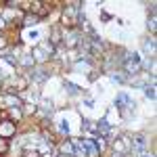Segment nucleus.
<instances>
[{"instance_id":"f257e3e1","label":"nucleus","mask_w":157,"mask_h":157,"mask_svg":"<svg viewBox=\"0 0 157 157\" xmlns=\"http://www.w3.org/2000/svg\"><path fill=\"white\" fill-rule=\"evenodd\" d=\"M84 147H88V153H90V157H97V155H98V149L92 145L90 140H84Z\"/></svg>"},{"instance_id":"20e7f679","label":"nucleus","mask_w":157,"mask_h":157,"mask_svg":"<svg viewBox=\"0 0 157 157\" xmlns=\"http://www.w3.org/2000/svg\"><path fill=\"white\" fill-rule=\"evenodd\" d=\"M25 157H38V153H36V151H34V153H32V151H27V153H25Z\"/></svg>"},{"instance_id":"7ed1b4c3","label":"nucleus","mask_w":157,"mask_h":157,"mask_svg":"<svg viewBox=\"0 0 157 157\" xmlns=\"http://www.w3.org/2000/svg\"><path fill=\"white\" fill-rule=\"evenodd\" d=\"M40 6H44V4H42V2H34V4H32V11H34V9H40ZM44 15H46V9L40 11V17H44Z\"/></svg>"},{"instance_id":"f03ea898","label":"nucleus","mask_w":157,"mask_h":157,"mask_svg":"<svg viewBox=\"0 0 157 157\" xmlns=\"http://www.w3.org/2000/svg\"><path fill=\"white\" fill-rule=\"evenodd\" d=\"M13 130H15V128H13V124H11V121H4V126L0 128V132H2V134H11Z\"/></svg>"}]
</instances>
